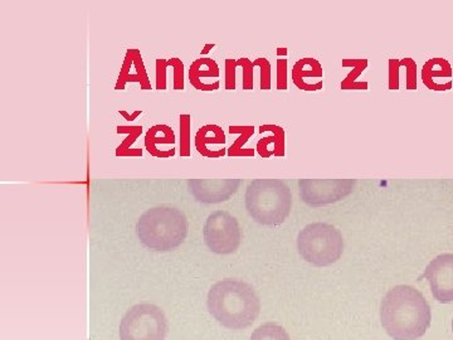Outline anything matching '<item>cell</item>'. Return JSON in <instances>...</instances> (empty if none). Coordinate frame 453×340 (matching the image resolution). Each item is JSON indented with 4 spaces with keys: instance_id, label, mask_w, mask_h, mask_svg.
<instances>
[{
    "instance_id": "cell-1",
    "label": "cell",
    "mask_w": 453,
    "mask_h": 340,
    "mask_svg": "<svg viewBox=\"0 0 453 340\" xmlns=\"http://www.w3.org/2000/svg\"><path fill=\"white\" fill-rule=\"evenodd\" d=\"M380 319L393 339L417 340L425 336L431 325V306L413 286L398 285L381 300Z\"/></svg>"
},
{
    "instance_id": "cell-2",
    "label": "cell",
    "mask_w": 453,
    "mask_h": 340,
    "mask_svg": "<svg viewBox=\"0 0 453 340\" xmlns=\"http://www.w3.org/2000/svg\"><path fill=\"white\" fill-rule=\"evenodd\" d=\"M208 310L211 316L232 330L246 329L255 323L261 310L258 295L249 283L225 279L214 283L208 292Z\"/></svg>"
},
{
    "instance_id": "cell-3",
    "label": "cell",
    "mask_w": 453,
    "mask_h": 340,
    "mask_svg": "<svg viewBox=\"0 0 453 340\" xmlns=\"http://www.w3.org/2000/svg\"><path fill=\"white\" fill-rule=\"evenodd\" d=\"M246 208L259 225H282L292 210L290 187L280 179H256L247 187Z\"/></svg>"
},
{
    "instance_id": "cell-4",
    "label": "cell",
    "mask_w": 453,
    "mask_h": 340,
    "mask_svg": "<svg viewBox=\"0 0 453 340\" xmlns=\"http://www.w3.org/2000/svg\"><path fill=\"white\" fill-rule=\"evenodd\" d=\"M188 222L177 208L157 207L146 211L138 222L140 241L155 251H170L186 240Z\"/></svg>"
},
{
    "instance_id": "cell-5",
    "label": "cell",
    "mask_w": 453,
    "mask_h": 340,
    "mask_svg": "<svg viewBox=\"0 0 453 340\" xmlns=\"http://www.w3.org/2000/svg\"><path fill=\"white\" fill-rule=\"evenodd\" d=\"M301 258L314 267H324L338 262L344 252V238L336 227L329 223H310L297 237Z\"/></svg>"
},
{
    "instance_id": "cell-6",
    "label": "cell",
    "mask_w": 453,
    "mask_h": 340,
    "mask_svg": "<svg viewBox=\"0 0 453 340\" xmlns=\"http://www.w3.org/2000/svg\"><path fill=\"white\" fill-rule=\"evenodd\" d=\"M168 319L154 304L142 303L127 310L121 319L120 340H165Z\"/></svg>"
},
{
    "instance_id": "cell-7",
    "label": "cell",
    "mask_w": 453,
    "mask_h": 340,
    "mask_svg": "<svg viewBox=\"0 0 453 340\" xmlns=\"http://www.w3.org/2000/svg\"><path fill=\"white\" fill-rule=\"evenodd\" d=\"M203 234L208 249L219 255H229L237 251L242 240L240 223L226 211H217L210 214Z\"/></svg>"
},
{
    "instance_id": "cell-8",
    "label": "cell",
    "mask_w": 453,
    "mask_h": 340,
    "mask_svg": "<svg viewBox=\"0 0 453 340\" xmlns=\"http://www.w3.org/2000/svg\"><path fill=\"white\" fill-rule=\"evenodd\" d=\"M356 179H300V199L310 207L334 205L356 189Z\"/></svg>"
},
{
    "instance_id": "cell-9",
    "label": "cell",
    "mask_w": 453,
    "mask_h": 340,
    "mask_svg": "<svg viewBox=\"0 0 453 340\" xmlns=\"http://www.w3.org/2000/svg\"><path fill=\"white\" fill-rule=\"evenodd\" d=\"M431 285L434 299L442 304L453 301V253H442L429 262L419 280Z\"/></svg>"
},
{
    "instance_id": "cell-10",
    "label": "cell",
    "mask_w": 453,
    "mask_h": 340,
    "mask_svg": "<svg viewBox=\"0 0 453 340\" xmlns=\"http://www.w3.org/2000/svg\"><path fill=\"white\" fill-rule=\"evenodd\" d=\"M241 179H204L190 182V192L196 201L202 203H222L228 201L237 192Z\"/></svg>"
},
{
    "instance_id": "cell-11",
    "label": "cell",
    "mask_w": 453,
    "mask_h": 340,
    "mask_svg": "<svg viewBox=\"0 0 453 340\" xmlns=\"http://www.w3.org/2000/svg\"><path fill=\"white\" fill-rule=\"evenodd\" d=\"M129 82L139 83L142 89H151V82L149 80L148 71H146L144 58L138 49H129L125 53L115 89L118 91L125 89Z\"/></svg>"
},
{
    "instance_id": "cell-12",
    "label": "cell",
    "mask_w": 453,
    "mask_h": 340,
    "mask_svg": "<svg viewBox=\"0 0 453 340\" xmlns=\"http://www.w3.org/2000/svg\"><path fill=\"white\" fill-rule=\"evenodd\" d=\"M323 66L318 59L311 58V57L299 59L292 67V81L297 89H303V91L315 92L323 89V81L314 83V85H309L306 82V80L323 79Z\"/></svg>"
},
{
    "instance_id": "cell-13",
    "label": "cell",
    "mask_w": 453,
    "mask_h": 340,
    "mask_svg": "<svg viewBox=\"0 0 453 340\" xmlns=\"http://www.w3.org/2000/svg\"><path fill=\"white\" fill-rule=\"evenodd\" d=\"M175 142H177V136H175L174 130L169 125L157 124L146 131L144 146L146 151L151 157L159 158V159H169V158L174 157L175 149L160 151V149H157V145H173L175 144Z\"/></svg>"
},
{
    "instance_id": "cell-14",
    "label": "cell",
    "mask_w": 453,
    "mask_h": 340,
    "mask_svg": "<svg viewBox=\"0 0 453 340\" xmlns=\"http://www.w3.org/2000/svg\"><path fill=\"white\" fill-rule=\"evenodd\" d=\"M190 85L199 91L211 92L216 91L219 89V81L214 83H203L202 79H217L219 77V64L210 57H204V58H198L190 65L189 73Z\"/></svg>"
},
{
    "instance_id": "cell-15",
    "label": "cell",
    "mask_w": 453,
    "mask_h": 340,
    "mask_svg": "<svg viewBox=\"0 0 453 340\" xmlns=\"http://www.w3.org/2000/svg\"><path fill=\"white\" fill-rule=\"evenodd\" d=\"M226 134L222 128L219 127V125L207 124L196 131L195 146L196 151L202 157L210 158V159H219V158H223L226 154V149H222V151H211V149H208V145H223L226 144Z\"/></svg>"
},
{
    "instance_id": "cell-16",
    "label": "cell",
    "mask_w": 453,
    "mask_h": 340,
    "mask_svg": "<svg viewBox=\"0 0 453 340\" xmlns=\"http://www.w3.org/2000/svg\"><path fill=\"white\" fill-rule=\"evenodd\" d=\"M271 131L273 136H267L259 140L257 143V153L262 159H268V158L275 155L277 158L285 157V130L279 125L266 124L259 127V133H266Z\"/></svg>"
},
{
    "instance_id": "cell-17",
    "label": "cell",
    "mask_w": 453,
    "mask_h": 340,
    "mask_svg": "<svg viewBox=\"0 0 453 340\" xmlns=\"http://www.w3.org/2000/svg\"><path fill=\"white\" fill-rule=\"evenodd\" d=\"M229 133L238 134V139L234 140V144L229 146L226 155L229 158H253L255 157V149H244L250 139L255 134V127L253 125H231L228 128Z\"/></svg>"
},
{
    "instance_id": "cell-18",
    "label": "cell",
    "mask_w": 453,
    "mask_h": 340,
    "mask_svg": "<svg viewBox=\"0 0 453 340\" xmlns=\"http://www.w3.org/2000/svg\"><path fill=\"white\" fill-rule=\"evenodd\" d=\"M116 133L118 134H127V138L121 142V144L116 148V157L119 158H138L142 157V149H133L131 146L135 144L136 140L142 136V125H129V127H124V125H119L116 128Z\"/></svg>"
},
{
    "instance_id": "cell-19",
    "label": "cell",
    "mask_w": 453,
    "mask_h": 340,
    "mask_svg": "<svg viewBox=\"0 0 453 340\" xmlns=\"http://www.w3.org/2000/svg\"><path fill=\"white\" fill-rule=\"evenodd\" d=\"M452 76V68L451 65L443 58H434L429 59L428 62H426V65L423 66L422 70V80L423 83L429 89H434V91H445V89L438 88L436 83H434V79L437 77H451Z\"/></svg>"
},
{
    "instance_id": "cell-20",
    "label": "cell",
    "mask_w": 453,
    "mask_h": 340,
    "mask_svg": "<svg viewBox=\"0 0 453 340\" xmlns=\"http://www.w3.org/2000/svg\"><path fill=\"white\" fill-rule=\"evenodd\" d=\"M342 67H351L353 71L342 80L340 88L342 89H368V82H357V77L360 76L366 68H368V59L366 58H344L342 62Z\"/></svg>"
},
{
    "instance_id": "cell-21",
    "label": "cell",
    "mask_w": 453,
    "mask_h": 340,
    "mask_svg": "<svg viewBox=\"0 0 453 340\" xmlns=\"http://www.w3.org/2000/svg\"><path fill=\"white\" fill-rule=\"evenodd\" d=\"M180 129V157L189 158L192 154V115L181 113L179 116Z\"/></svg>"
},
{
    "instance_id": "cell-22",
    "label": "cell",
    "mask_w": 453,
    "mask_h": 340,
    "mask_svg": "<svg viewBox=\"0 0 453 340\" xmlns=\"http://www.w3.org/2000/svg\"><path fill=\"white\" fill-rule=\"evenodd\" d=\"M250 340H290V336L281 325L266 323L258 327Z\"/></svg>"
},
{
    "instance_id": "cell-23",
    "label": "cell",
    "mask_w": 453,
    "mask_h": 340,
    "mask_svg": "<svg viewBox=\"0 0 453 340\" xmlns=\"http://www.w3.org/2000/svg\"><path fill=\"white\" fill-rule=\"evenodd\" d=\"M253 66L259 67V70H261V89L267 91V89L273 88V79H271L273 77V73H271L273 66H271L270 61L264 58V57H259V58L255 59Z\"/></svg>"
},
{
    "instance_id": "cell-24",
    "label": "cell",
    "mask_w": 453,
    "mask_h": 340,
    "mask_svg": "<svg viewBox=\"0 0 453 340\" xmlns=\"http://www.w3.org/2000/svg\"><path fill=\"white\" fill-rule=\"evenodd\" d=\"M170 67L174 70V80H173V89H186V82H184V64L178 57H172L168 59Z\"/></svg>"
},
{
    "instance_id": "cell-25",
    "label": "cell",
    "mask_w": 453,
    "mask_h": 340,
    "mask_svg": "<svg viewBox=\"0 0 453 340\" xmlns=\"http://www.w3.org/2000/svg\"><path fill=\"white\" fill-rule=\"evenodd\" d=\"M238 67H242V89H253V62L250 58H238L237 59Z\"/></svg>"
},
{
    "instance_id": "cell-26",
    "label": "cell",
    "mask_w": 453,
    "mask_h": 340,
    "mask_svg": "<svg viewBox=\"0 0 453 340\" xmlns=\"http://www.w3.org/2000/svg\"><path fill=\"white\" fill-rule=\"evenodd\" d=\"M388 66V88L389 89H399V70L401 67H404V58H390Z\"/></svg>"
},
{
    "instance_id": "cell-27",
    "label": "cell",
    "mask_w": 453,
    "mask_h": 340,
    "mask_svg": "<svg viewBox=\"0 0 453 340\" xmlns=\"http://www.w3.org/2000/svg\"><path fill=\"white\" fill-rule=\"evenodd\" d=\"M169 67L168 59H157V80H155L157 85H155V88L159 89V91H164V89H166V86H168V83H166V71H168Z\"/></svg>"
},
{
    "instance_id": "cell-28",
    "label": "cell",
    "mask_w": 453,
    "mask_h": 340,
    "mask_svg": "<svg viewBox=\"0 0 453 340\" xmlns=\"http://www.w3.org/2000/svg\"><path fill=\"white\" fill-rule=\"evenodd\" d=\"M277 89H288V59H277Z\"/></svg>"
},
{
    "instance_id": "cell-29",
    "label": "cell",
    "mask_w": 453,
    "mask_h": 340,
    "mask_svg": "<svg viewBox=\"0 0 453 340\" xmlns=\"http://www.w3.org/2000/svg\"><path fill=\"white\" fill-rule=\"evenodd\" d=\"M226 81L225 89L228 91L235 89V70H237V59L226 58Z\"/></svg>"
},
{
    "instance_id": "cell-30",
    "label": "cell",
    "mask_w": 453,
    "mask_h": 340,
    "mask_svg": "<svg viewBox=\"0 0 453 340\" xmlns=\"http://www.w3.org/2000/svg\"><path fill=\"white\" fill-rule=\"evenodd\" d=\"M119 113H120L121 116H124L125 120L134 121L136 120V119H138L140 115H142V112H140V110H138V112H134L133 115H130L129 112H125V110H122V112Z\"/></svg>"
},
{
    "instance_id": "cell-31",
    "label": "cell",
    "mask_w": 453,
    "mask_h": 340,
    "mask_svg": "<svg viewBox=\"0 0 453 340\" xmlns=\"http://www.w3.org/2000/svg\"><path fill=\"white\" fill-rule=\"evenodd\" d=\"M213 47H214V44H205L204 50H202L201 55L202 56L207 55V53L210 52V50L211 49H213Z\"/></svg>"
},
{
    "instance_id": "cell-32",
    "label": "cell",
    "mask_w": 453,
    "mask_h": 340,
    "mask_svg": "<svg viewBox=\"0 0 453 340\" xmlns=\"http://www.w3.org/2000/svg\"><path fill=\"white\" fill-rule=\"evenodd\" d=\"M452 333H453V321H452Z\"/></svg>"
}]
</instances>
